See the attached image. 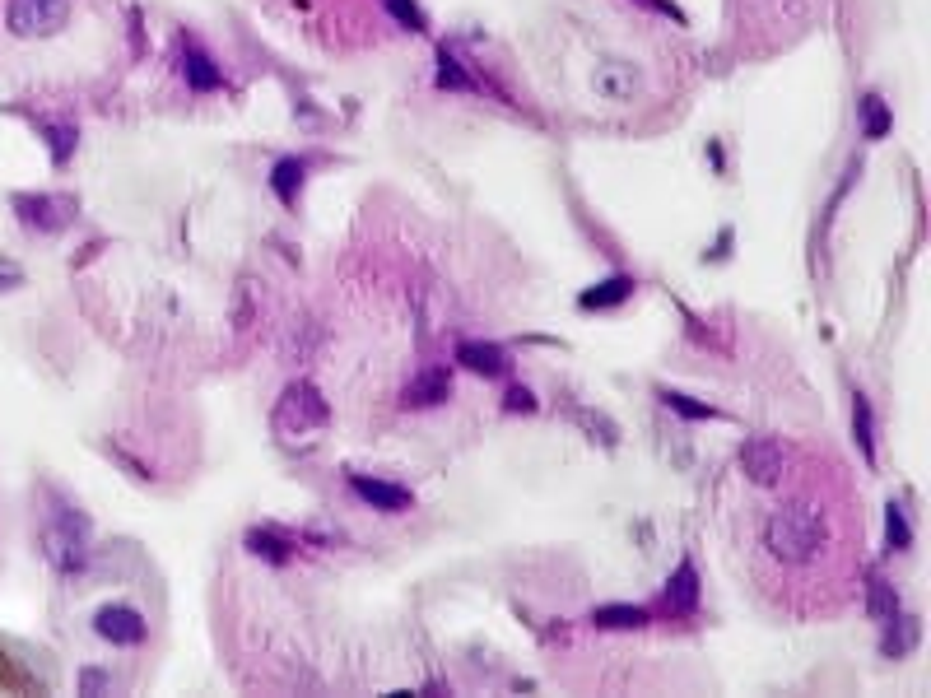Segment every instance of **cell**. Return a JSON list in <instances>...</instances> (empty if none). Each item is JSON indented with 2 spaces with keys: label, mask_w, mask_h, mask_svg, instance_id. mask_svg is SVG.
<instances>
[{
  "label": "cell",
  "mask_w": 931,
  "mask_h": 698,
  "mask_svg": "<svg viewBox=\"0 0 931 698\" xmlns=\"http://www.w3.org/2000/svg\"><path fill=\"white\" fill-rule=\"evenodd\" d=\"M662 401L671 405L675 415H685V419H717V410H713V405H703V401H689V396H680V391H662Z\"/></svg>",
  "instance_id": "obj_20"
},
{
  "label": "cell",
  "mask_w": 931,
  "mask_h": 698,
  "mask_svg": "<svg viewBox=\"0 0 931 698\" xmlns=\"http://www.w3.org/2000/svg\"><path fill=\"white\" fill-rule=\"evenodd\" d=\"M42 554L52 559L56 573H80L89 559V526L75 512H56L52 522L42 526Z\"/></svg>",
  "instance_id": "obj_3"
},
{
  "label": "cell",
  "mask_w": 931,
  "mask_h": 698,
  "mask_svg": "<svg viewBox=\"0 0 931 698\" xmlns=\"http://www.w3.org/2000/svg\"><path fill=\"white\" fill-rule=\"evenodd\" d=\"M298 182H303V163H298V159H284L280 168H275V191H280V201H294Z\"/></svg>",
  "instance_id": "obj_21"
},
{
  "label": "cell",
  "mask_w": 931,
  "mask_h": 698,
  "mask_svg": "<svg viewBox=\"0 0 931 698\" xmlns=\"http://www.w3.org/2000/svg\"><path fill=\"white\" fill-rule=\"evenodd\" d=\"M94 629H98V638H108V643H117V647H135L145 638V619H140V610H131V605H103L94 615Z\"/></svg>",
  "instance_id": "obj_6"
},
{
  "label": "cell",
  "mask_w": 931,
  "mask_h": 698,
  "mask_svg": "<svg viewBox=\"0 0 931 698\" xmlns=\"http://www.w3.org/2000/svg\"><path fill=\"white\" fill-rule=\"evenodd\" d=\"M852 429H857L862 457L876 461V443H871V405H866V396H857V401H852Z\"/></svg>",
  "instance_id": "obj_18"
},
{
  "label": "cell",
  "mask_w": 931,
  "mask_h": 698,
  "mask_svg": "<svg viewBox=\"0 0 931 698\" xmlns=\"http://www.w3.org/2000/svg\"><path fill=\"white\" fill-rule=\"evenodd\" d=\"M592 624L596 629H643L648 610L643 605H601V610H592Z\"/></svg>",
  "instance_id": "obj_15"
},
{
  "label": "cell",
  "mask_w": 931,
  "mask_h": 698,
  "mask_svg": "<svg viewBox=\"0 0 931 698\" xmlns=\"http://www.w3.org/2000/svg\"><path fill=\"white\" fill-rule=\"evenodd\" d=\"M885 126H890V117H885V103H880V98H866V135L876 140V135H885Z\"/></svg>",
  "instance_id": "obj_25"
},
{
  "label": "cell",
  "mask_w": 931,
  "mask_h": 698,
  "mask_svg": "<svg viewBox=\"0 0 931 698\" xmlns=\"http://www.w3.org/2000/svg\"><path fill=\"white\" fill-rule=\"evenodd\" d=\"M280 545H284V540H280V536H270V531H252V536H247V550H252V554H266L270 564H284V559H289Z\"/></svg>",
  "instance_id": "obj_22"
},
{
  "label": "cell",
  "mask_w": 931,
  "mask_h": 698,
  "mask_svg": "<svg viewBox=\"0 0 931 698\" xmlns=\"http://www.w3.org/2000/svg\"><path fill=\"white\" fill-rule=\"evenodd\" d=\"M508 410H536L531 391H527V387H513V391H508Z\"/></svg>",
  "instance_id": "obj_26"
},
{
  "label": "cell",
  "mask_w": 931,
  "mask_h": 698,
  "mask_svg": "<svg viewBox=\"0 0 931 698\" xmlns=\"http://www.w3.org/2000/svg\"><path fill=\"white\" fill-rule=\"evenodd\" d=\"M573 419H578L582 429H592V438H601V443H615L620 433H615V424H610L606 415H592V410H573Z\"/></svg>",
  "instance_id": "obj_24"
},
{
  "label": "cell",
  "mask_w": 931,
  "mask_h": 698,
  "mask_svg": "<svg viewBox=\"0 0 931 698\" xmlns=\"http://www.w3.org/2000/svg\"><path fill=\"white\" fill-rule=\"evenodd\" d=\"M885 629H890V633H885V643H880V652H885V657H908V652L918 647V619L894 615Z\"/></svg>",
  "instance_id": "obj_14"
},
{
  "label": "cell",
  "mask_w": 931,
  "mask_h": 698,
  "mask_svg": "<svg viewBox=\"0 0 931 698\" xmlns=\"http://www.w3.org/2000/svg\"><path fill=\"white\" fill-rule=\"evenodd\" d=\"M596 94L610 98V103H629V98H638V89H643V75H638L634 61H620V56H610V61H601L592 75Z\"/></svg>",
  "instance_id": "obj_5"
},
{
  "label": "cell",
  "mask_w": 931,
  "mask_h": 698,
  "mask_svg": "<svg viewBox=\"0 0 931 698\" xmlns=\"http://www.w3.org/2000/svg\"><path fill=\"white\" fill-rule=\"evenodd\" d=\"M275 424L284 433H308V429H322L326 424V401L317 396V387L308 382H294V387L280 396V410H275Z\"/></svg>",
  "instance_id": "obj_4"
},
{
  "label": "cell",
  "mask_w": 931,
  "mask_h": 698,
  "mask_svg": "<svg viewBox=\"0 0 931 698\" xmlns=\"http://www.w3.org/2000/svg\"><path fill=\"white\" fill-rule=\"evenodd\" d=\"M447 396H452V377L443 373V368H429V373H419L410 387H405L401 401L410 405V410H429V405H443Z\"/></svg>",
  "instance_id": "obj_9"
},
{
  "label": "cell",
  "mask_w": 931,
  "mask_h": 698,
  "mask_svg": "<svg viewBox=\"0 0 931 698\" xmlns=\"http://www.w3.org/2000/svg\"><path fill=\"white\" fill-rule=\"evenodd\" d=\"M741 466H745V475H750L755 484H778V480H783V443H773V438H755V443H745Z\"/></svg>",
  "instance_id": "obj_7"
},
{
  "label": "cell",
  "mask_w": 931,
  "mask_h": 698,
  "mask_svg": "<svg viewBox=\"0 0 931 698\" xmlns=\"http://www.w3.org/2000/svg\"><path fill=\"white\" fill-rule=\"evenodd\" d=\"M764 550L787 568H806L824 550V517L815 508H806V503L773 508L769 522H764Z\"/></svg>",
  "instance_id": "obj_1"
},
{
  "label": "cell",
  "mask_w": 931,
  "mask_h": 698,
  "mask_svg": "<svg viewBox=\"0 0 931 698\" xmlns=\"http://www.w3.org/2000/svg\"><path fill=\"white\" fill-rule=\"evenodd\" d=\"M350 489H354L359 498H364V503L382 508V512H405V508H410V489H401V484H387V480H368V475H354Z\"/></svg>",
  "instance_id": "obj_10"
},
{
  "label": "cell",
  "mask_w": 931,
  "mask_h": 698,
  "mask_svg": "<svg viewBox=\"0 0 931 698\" xmlns=\"http://www.w3.org/2000/svg\"><path fill=\"white\" fill-rule=\"evenodd\" d=\"M457 359L471 368V373H485V377H503L508 373V354L499 345H480V340H466L457 349Z\"/></svg>",
  "instance_id": "obj_11"
},
{
  "label": "cell",
  "mask_w": 931,
  "mask_h": 698,
  "mask_svg": "<svg viewBox=\"0 0 931 698\" xmlns=\"http://www.w3.org/2000/svg\"><path fill=\"white\" fill-rule=\"evenodd\" d=\"M666 605H671V615H694V605H699V573H694V564L675 568L671 587H666Z\"/></svg>",
  "instance_id": "obj_13"
},
{
  "label": "cell",
  "mask_w": 931,
  "mask_h": 698,
  "mask_svg": "<svg viewBox=\"0 0 931 698\" xmlns=\"http://www.w3.org/2000/svg\"><path fill=\"white\" fill-rule=\"evenodd\" d=\"M866 610H871V619H876V624H890V619L899 615V596H894V587L885 578L866 582Z\"/></svg>",
  "instance_id": "obj_17"
},
{
  "label": "cell",
  "mask_w": 931,
  "mask_h": 698,
  "mask_svg": "<svg viewBox=\"0 0 931 698\" xmlns=\"http://www.w3.org/2000/svg\"><path fill=\"white\" fill-rule=\"evenodd\" d=\"M629 294H634V280H629V275H610L606 284H596V289L582 294V308H615V303H624Z\"/></svg>",
  "instance_id": "obj_16"
},
{
  "label": "cell",
  "mask_w": 931,
  "mask_h": 698,
  "mask_svg": "<svg viewBox=\"0 0 931 698\" xmlns=\"http://www.w3.org/2000/svg\"><path fill=\"white\" fill-rule=\"evenodd\" d=\"M70 19H75V0H5L0 10V28L14 42H47L66 33Z\"/></svg>",
  "instance_id": "obj_2"
},
{
  "label": "cell",
  "mask_w": 931,
  "mask_h": 698,
  "mask_svg": "<svg viewBox=\"0 0 931 698\" xmlns=\"http://www.w3.org/2000/svg\"><path fill=\"white\" fill-rule=\"evenodd\" d=\"M885 536H890V550H908L913 545V531H908V517L899 503H890V512H885Z\"/></svg>",
  "instance_id": "obj_19"
},
{
  "label": "cell",
  "mask_w": 931,
  "mask_h": 698,
  "mask_svg": "<svg viewBox=\"0 0 931 698\" xmlns=\"http://www.w3.org/2000/svg\"><path fill=\"white\" fill-rule=\"evenodd\" d=\"M382 5H387V14H392L401 28H415V33L424 28V14H419L415 0H382Z\"/></svg>",
  "instance_id": "obj_23"
},
{
  "label": "cell",
  "mask_w": 931,
  "mask_h": 698,
  "mask_svg": "<svg viewBox=\"0 0 931 698\" xmlns=\"http://www.w3.org/2000/svg\"><path fill=\"white\" fill-rule=\"evenodd\" d=\"M182 75H187V84L196 89V94H210V89H219L224 84V75H219L215 66H210V56L201 52V47H182Z\"/></svg>",
  "instance_id": "obj_12"
},
{
  "label": "cell",
  "mask_w": 931,
  "mask_h": 698,
  "mask_svg": "<svg viewBox=\"0 0 931 698\" xmlns=\"http://www.w3.org/2000/svg\"><path fill=\"white\" fill-rule=\"evenodd\" d=\"M14 205H19L24 224H33L42 233H56L70 224V201H56V196H19Z\"/></svg>",
  "instance_id": "obj_8"
}]
</instances>
